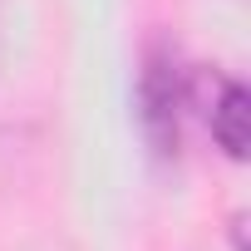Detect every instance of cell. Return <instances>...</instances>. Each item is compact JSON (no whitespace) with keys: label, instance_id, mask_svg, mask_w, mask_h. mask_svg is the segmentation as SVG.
<instances>
[{"label":"cell","instance_id":"cell-2","mask_svg":"<svg viewBox=\"0 0 251 251\" xmlns=\"http://www.w3.org/2000/svg\"><path fill=\"white\" fill-rule=\"evenodd\" d=\"M246 118H251V99H246V89L236 84V79H222V94L212 99V113H207V123H212V138L222 143V153L226 158H246Z\"/></svg>","mask_w":251,"mask_h":251},{"label":"cell","instance_id":"cell-1","mask_svg":"<svg viewBox=\"0 0 251 251\" xmlns=\"http://www.w3.org/2000/svg\"><path fill=\"white\" fill-rule=\"evenodd\" d=\"M182 113H187V79L182 64L168 45H153L143 54L138 69V123H143V138L158 158H173L182 143Z\"/></svg>","mask_w":251,"mask_h":251}]
</instances>
